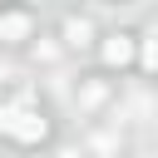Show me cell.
<instances>
[{
  "mask_svg": "<svg viewBox=\"0 0 158 158\" xmlns=\"http://www.w3.org/2000/svg\"><path fill=\"white\" fill-rule=\"evenodd\" d=\"M0 133L15 138V143H40V138L49 133V123H44V114L30 109V104H5V109H0Z\"/></svg>",
  "mask_w": 158,
  "mask_h": 158,
  "instance_id": "6da1fadb",
  "label": "cell"
},
{
  "mask_svg": "<svg viewBox=\"0 0 158 158\" xmlns=\"http://www.w3.org/2000/svg\"><path fill=\"white\" fill-rule=\"evenodd\" d=\"M99 54H104V64H109V69H123V64H133L138 44H133V35H109V40L99 44Z\"/></svg>",
  "mask_w": 158,
  "mask_h": 158,
  "instance_id": "7a4b0ae2",
  "label": "cell"
},
{
  "mask_svg": "<svg viewBox=\"0 0 158 158\" xmlns=\"http://www.w3.org/2000/svg\"><path fill=\"white\" fill-rule=\"evenodd\" d=\"M25 35H30V15H20V10L0 15V40H5V44H20Z\"/></svg>",
  "mask_w": 158,
  "mask_h": 158,
  "instance_id": "3957f363",
  "label": "cell"
},
{
  "mask_svg": "<svg viewBox=\"0 0 158 158\" xmlns=\"http://www.w3.org/2000/svg\"><path fill=\"white\" fill-rule=\"evenodd\" d=\"M89 35H94L89 20H64V40H69V44H89Z\"/></svg>",
  "mask_w": 158,
  "mask_h": 158,
  "instance_id": "277c9868",
  "label": "cell"
},
{
  "mask_svg": "<svg viewBox=\"0 0 158 158\" xmlns=\"http://www.w3.org/2000/svg\"><path fill=\"white\" fill-rule=\"evenodd\" d=\"M138 64H143L148 74H158V35H148V40H143V49H138Z\"/></svg>",
  "mask_w": 158,
  "mask_h": 158,
  "instance_id": "5b68a950",
  "label": "cell"
}]
</instances>
